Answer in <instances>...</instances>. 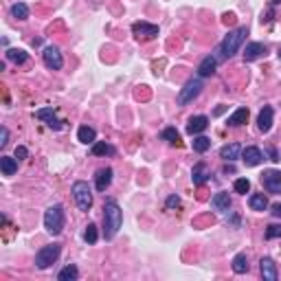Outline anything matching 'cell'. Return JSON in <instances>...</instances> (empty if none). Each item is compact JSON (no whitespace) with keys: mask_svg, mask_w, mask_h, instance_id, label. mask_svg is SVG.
Masks as SVG:
<instances>
[{"mask_svg":"<svg viewBox=\"0 0 281 281\" xmlns=\"http://www.w3.org/2000/svg\"><path fill=\"white\" fill-rule=\"evenodd\" d=\"M42 60H44V64H47L51 71H60V68L64 66V57H62V53H60V49L57 47H47L44 49Z\"/></svg>","mask_w":281,"mask_h":281,"instance_id":"30bf717a","label":"cell"},{"mask_svg":"<svg viewBox=\"0 0 281 281\" xmlns=\"http://www.w3.org/2000/svg\"><path fill=\"white\" fill-rule=\"evenodd\" d=\"M266 237L268 239H277L281 237V224H270L266 228Z\"/></svg>","mask_w":281,"mask_h":281,"instance_id":"836d02e7","label":"cell"},{"mask_svg":"<svg viewBox=\"0 0 281 281\" xmlns=\"http://www.w3.org/2000/svg\"><path fill=\"white\" fill-rule=\"evenodd\" d=\"M233 272H237V274L248 272V257H246L244 253H239V255L233 257Z\"/></svg>","mask_w":281,"mask_h":281,"instance_id":"4316f807","label":"cell"},{"mask_svg":"<svg viewBox=\"0 0 281 281\" xmlns=\"http://www.w3.org/2000/svg\"><path fill=\"white\" fill-rule=\"evenodd\" d=\"M209 128V117L204 114H198V117H191L187 121V134L196 136V134H202V132Z\"/></svg>","mask_w":281,"mask_h":281,"instance_id":"8fae6325","label":"cell"},{"mask_svg":"<svg viewBox=\"0 0 281 281\" xmlns=\"http://www.w3.org/2000/svg\"><path fill=\"white\" fill-rule=\"evenodd\" d=\"M248 206L253 211H266L268 209V198L263 196V193H253V196L248 198Z\"/></svg>","mask_w":281,"mask_h":281,"instance_id":"d4e9b609","label":"cell"},{"mask_svg":"<svg viewBox=\"0 0 281 281\" xmlns=\"http://www.w3.org/2000/svg\"><path fill=\"white\" fill-rule=\"evenodd\" d=\"M73 196H75V202L79 206V211L93 209V191H90L88 182H84V180L73 182Z\"/></svg>","mask_w":281,"mask_h":281,"instance_id":"5b68a950","label":"cell"},{"mask_svg":"<svg viewBox=\"0 0 281 281\" xmlns=\"http://www.w3.org/2000/svg\"><path fill=\"white\" fill-rule=\"evenodd\" d=\"M36 119L44 121L51 130H55V132L64 130V121H62V119H57V114H55L53 108H40V110H36Z\"/></svg>","mask_w":281,"mask_h":281,"instance_id":"ba28073f","label":"cell"},{"mask_svg":"<svg viewBox=\"0 0 281 281\" xmlns=\"http://www.w3.org/2000/svg\"><path fill=\"white\" fill-rule=\"evenodd\" d=\"M57 279H60V281H77V279H79V270H77V266L68 263L66 268H62V270H60V274H57Z\"/></svg>","mask_w":281,"mask_h":281,"instance_id":"83f0119b","label":"cell"},{"mask_svg":"<svg viewBox=\"0 0 281 281\" xmlns=\"http://www.w3.org/2000/svg\"><path fill=\"white\" fill-rule=\"evenodd\" d=\"M215 68H217V57L215 55H206L202 62H200V66H198V75L200 77H211L215 73Z\"/></svg>","mask_w":281,"mask_h":281,"instance_id":"ac0fdd59","label":"cell"},{"mask_svg":"<svg viewBox=\"0 0 281 281\" xmlns=\"http://www.w3.org/2000/svg\"><path fill=\"white\" fill-rule=\"evenodd\" d=\"M93 156H114L117 154V150H114V145H110V143L106 141H97L93 143Z\"/></svg>","mask_w":281,"mask_h":281,"instance_id":"7402d4cb","label":"cell"},{"mask_svg":"<svg viewBox=\"0 0 281 281\" xmlns=\"http://www.w3.org/2000/svg\"><path fill=\"white\" fill-rule=\"evenodd\" d=\"M281 3V0H272V5H279Z\"/></svg>","mask_w":281,"mask_h":281,"instance_id":"60d3db41","label":"cell"},{"mask_svg":"<svg viewBox=\"0 0 281 281\" xmlns=\"http://www.w3.org/2000/svg\"><path fill=\"white\" fill-rule=\"evenodd\" d=\"M209 147H211V139H206V136H202V134L193 136V150H196L198 154H204Z\"/></svg>","mask_w":281,"mask_h":281,"instance_id":"f546056e","label":"cell"},{"mask_svg":"<svg viewBox=\"0 0 281 281\" xmlns=\"http://www.w3.org/2000/svg\"><path fill=\"white\" fill-rule=\"evenodd\" d=\"M112 174H114V171L110 167L97 169V174H95V187H97V191H106V189L112 185Z\"/></svg>","mask_w":281,"mask_h":281,"instance_id":"7c38bea8","label":"cell"},{"mask_svg":"<svg viewBox=\"0 0 281 281\" xmlns=\"http://www.w3.org/2000/svg\"><path fill=\"white\" fill-rule=\"evenodd\" d=\"M27 156H29V150H27L25 145H18V147H16V158H18V160H25Z\"/></svg>","mask_w":281,"mask_h":281,"instance_id":"e575fe53","label":"cell"},{"mask_svg":"<svg viewBox=\"0 0 281 281\" xmlns=\"http://www.w3.org/2000/svg\"><path fill=\"white\" fill-rule=\"evenodd\" d=\"M123 224V211L114 200H106L103 204V237L112 239L119 233V228Z\"/></svg>","mask_w":281,"mask_h":281,"instance_id":"6da1fadb","label":"cell"},{"mask_svg":"<svg viewBox=\"0 0 281 281\" xmlns=\"http://www.w3.org/2000/svg\"><path fill=\"white\" fill-rule=\"evenodd\" d=\"M242 158L246 163V167H257V165L263 160V152L259 150V147H246V150H242Z\"/></svg>","mask_w":281,"mask_h":281,"instance_id":"5bb4252c","label":"cell"},{"mask_svg":"<svg viewBox=\"0 0 281 281\" xmlns=\"http://www.w3.org/2000/svg\"><path fill=\"white\" fill-rule=\"evenodd\" d=\"M165 206H167V209L180 206V198H178V196H169V198H167V202H165Z\"/></svg>","mask_w":281,"mask_h":281,"instance_id":"d590c367","label":"cell"},{"mask_svg":"<svg viewBox=\"0 0 281 281\" xmlns=\"http://www.w3.org/2000/svg\"><path fill=\"white\" fill-rule=\"evenodd\" d=\"M200 93H202V82H200L198 77L189 79V82L180 88V93H178V106H187V103H191Z\"/></svg>","mask_w":281,"mask_h":281,"instance_id":"8992f818","label":"cell"},{"mask_svg":"<svg viewBox=\"0 0 281 281\" xmlns=\"http://www.w3.org/2000/svg\"><path fill=\"white\" fill-rule=\"evenodd\" d=\"M277 55H279V60H281V44H279V49H277Z\"/></svg>","mask_w":281,"mask_h":281,"instance_id":"ab89813d","label":"cell"},{"mask_svg":"<svg viewBox=\"0 0 281 281\" xmlns=\"http://www.w3.org/2000/svg\"><path fill=\"white\" fill-rule=\"evenodd\" d=\"M272 108L270 106H263L259 117H257V128H259V132H270L272 128Z\"/></svg>","mask_w":281,"mask_h":281,"instance_id":"e0dca14e","label":"cell"},{"mask_svg":"<svg viewBox=\"0 0 281 281\" xmlns=\"http://www.w3.org/2000/svg\"><path fill=\"white\" fill-rule=\"evenodd\" d=\"M160 136H163V141L171 143V145H180V134H178V130L176 128H165Z\"/></svg>","mask_w":281,"mask_h":281,"instance_id":"4dcf8cb0","label":"cell"},{"mask_svg":"<svg viewBox=\"0 0 281 281\" xmlns=\"http://www.w3.org/2000/svg\"><path fill=\"white\" fill-rule=\"evenodd\" d=\"M270 213L274 215V217H281V204H272V211Z\"/></svg>","mask_w":281,"mask_h":281,"instance_id":"74e56055","label":"cell"},{"mask_svg":"<svg viewBox=\"0 0 281 281\" xmlns=\"http://www.w3.org/2000/svg\"><path fill=\"white\" fill-rule=\"evenodd\" d=\"M266 44H261V42H250V44H246V49H244V62H255V60H259L261 55H266Z\"/></svg>","mask_w":281,"mask_h":281,"instance_id":"4fadbf2b","label":"cell"},{"mask_svg":"<svg viewBox=\"0 0 281 281\" xmlns=\"http://www.w3.org/2000/svg\"><path fill=\"white\" fill-rule=\"evenodd\" d=\"M97 237H99V233H97V226L93 224V222H90V224L86 226V231H84V239H86L88 244H95Z\"/></svg>","mask_w":281,"mask_h":281,"instance_id":"1f68e13d","label":"cell"},{"mask_svg":"<svg viewBox=\"0 0 281 281\" xmlns=\"http://www.w3.org/2000/svg\"><path fill=\"white\" fill-rule=\"evenodd\" d=\"M77 139L82 141V143H97V132H95V128H90V125H82V128L77 130Z\"/></svg>","mask_w":281,"mask_h":281,"instance_id":"cb8c5ba5","label":"cell"},{"mask_svg":"<svg viewBox=\"0 0 281 281\" xmlns=\"http://www.w3.org/2000/svg\"><path fill=\"white\" fill-rule=\"evenodd\" d=\"M261 185L266 189L268 193H274V196H279L281 193V171L277 169H266L261 174Z\"/></svg>","mask_w":281,"mask_h":281,"instance_id":"52a82bcc","label":"cell"},{"mask_svg":"<svg viewBox=\"0 0 281 281\" xmlns=\"http://www.w3.org/2000/svg\"><path fill=\"white\" fill-rule=\"evenodd\" d=\"M239 156H242V145H239V143H228V145H224L220 150V158L228 160V163L237 160Z\"/></svg>","mask_w":281,"mask_h":281,"instance_id":"d6986e66","label":"cell"},{"mask_svg":"<svg viewBox=\"0 0 281 281\" xmlns=\"http://www.w3.org/2000/svg\"><path fill=\"white\" fill-rule=\"evenodd\" d=\"M211 206H213L215 211H228L231 209V196H228L226 191L215 193L213 200H211Z\"/></svg>","mask_w":281,"mask_h":281,"instance_id":"ffe728a7","label":"cell"},{"mask_svg":"<svg viewBox=\"0 0 281 281\" xmlns=\"http://www.w3.org/2000/svg\"><path fill=\"white\" fill-rule=\"evenodd\" d=\"M44 228L51 235H60L64 231V206L62 204H51L44 211Z\"/></svg>","mask_w":281,"mask_h":281,"instance_id":"3957f363","label":"cell"},{"mask_svg":"<svg viewBox=\"0 0 281 281\" xmlns=\"http://www.w3.org/2000/svg\"><path fill=\"white\" fill-rule=\"evenodd\" d=\"M60 255H62V244L42 246V248L38 250V255H36V266L40 268V270H47V268H51L57 259H60Z\"/></svg>","mask_w":281,"mask_h":281,"instance_id":"277c9868","label":"cell"},{"mask_svg":"<svg viewBox=\"0 0 281 281\" xmlns=\"http://www.w3.org/2000/svg\"><path fill=\"white\" fill-rule=\"evenodd\" d=\"M7 143H9V130L7 128H3V130H0V145H7Z\"/></svg>","mask_w":281,"mask_h":281,"instance_id":"8d00e7d4","label":"cell"},{"mask_svg":"<svg viewBox=\"0 0 281 281\" xmlns=\"http://www.w3.org/2000/svg\"><path fill=\"white\" fill-rule=\"evenodd\" d=\"M270 156H272L270 160H274V163H277V160H279V156H277V152H274V150H270Z\"/></svg>","mask_w":281,"mask_h":281,"instance_id":"f35d334b","label":"cell"},{"mask_svg":"<svg viewBox=\"0 0 281 281\" xmlns=\"http://www.w3.org/2000/svg\"><path fill=\"white\" fill-rule=\"evenodd\" d=\"M11 18H16V20H27V18H29V7H27L25 3L11 5Z\"/></svg>","mask_w":281,"mask_h":281,"instance_id":"f1b7e54d","label":"cell"},{"mask_svg":"<svg viewBox=\"0 0 281 281\" xmlns=\"http://www.w3.org/2000/svg\"><path fill=\"white\" fill-rule=\"evenodd\" d=\"M248 121V108H237L231 117L226 119V125H231V128H237V125H244Z\"/></svg>","mask_w":281,"mask_h":281,"instance_id":"44dd1931","label":"cell"},{"mask_svg":"<svg viewBox=\"0 0 281 281\" xmlns=\"http://www.w3.org/2000/svg\"><path fill=\"white\" fill-rule=\"evenodd\" d=\"M209 176H211V171H209V167H206L204 163H196V165H193V169H191V180H193V185L202 187L204 182L209 180Z\"/></svg>","mask_w":281,"mask_h":281,"instance_id":"2e32d148","label":"cell"},{"mask_svg":"<svg viewBox=\"0 0 281 281\" xmlns=\"http://www.w3.org/2000/svg\"><path fill=\"white\" fill-rule=\"evenodd\" d=\"M259 270H261V277L266 281H277L279 279V272H277V266L270 257H261L259 261Z\"/></svg>","mask_w":281,"mask_h":281,"instance_id":"9a60e30c","label":"cell"},{"mask_svg":"<svg viewBox=\"0 0 281 281\" xmlns=\"http://www.w3.org/2000/svg\"><path fill=\"white\" fill-rule=\"evenodd\" d=\"M233 189H235V193H248L250 180L248 178H237L235 180V185H233Z\"/></svg>","mask_w":281,"mask_h":281,"instance_id":"d6a6232c","label":"cell"},{"mask_svg":"<svg viewBox=\"0 0 281 281\" xmlns=\"http://www.w3.org/2000/svg\"><path fill=\"white\" fill-rule=\"evenodd\" d=\"M0 169H3V176H14L18 171V158L16 156H3L0 158Z\"/></svg>","mask_w":281,"mask_h":281,"instance_id":"603a6c76","label":"cell"},{"mask_svg":"<svg viewBox=\"0 0 281 281\" xmlns=\"http://www.w3.org/2000/svg\"><path fill=\"white\" fill-rule=\"evenodd\" d=\"M5 55H7V60L14 62V64H25V62L29 60V53L25 49H9Z\"/></svg>","mask_w":281,"mask_h":281,"instance_id":"484cf974","label":"cell"},{"mask_svg":"<svg viewBox=\"0 0 281 281\" xmlns=\"http://www.w3.org/2000/svg\"><path fill=\"white\" fill-rule=\"evenodd\" d=\"M132 33H134L136 40H154L158 36V27L141 20V22H134V25H132Z\"/></svg>","mask_w":281,"mask_h":281,"instance_id":"9c48e42d","label":"cell"},{"mask_svg":"<svg viewBox=\"0 0 281 281\" xmlns=\"http://www.w3.org/2000/svg\"><path fill=\"white\" fill-rule=\"evenodd\" d=\"M246 36H248V29H246V27H237L235 31L228 33V36L220 42V47H217V53H220V55H215L217 62H220V60H228V57H233L235 53H237L239 47H242V42L246 40Z\"/></svg>","mask_w":281,"mask_h":281,"instance_id":"7a4b0ae2","label":"cell"}]
</instances>
